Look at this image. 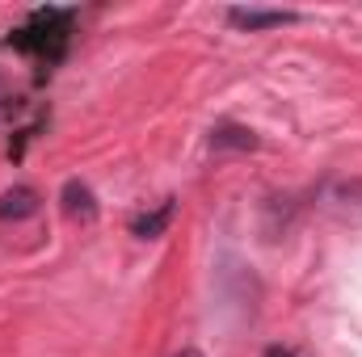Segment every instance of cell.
<instances>
[{"label": "cell", "mask_w": 362, "mask_h": 357, "mask_svg": "<svg viewBox=\"0 0 362 357\" xmlns=\"http://www.w3.org/2000/svg\"><path fill=\"white\" fill-rule=\"evenodd\" d=\"M173 357H202L198 349H181V353H173Z\"/></svg>", "instance_id": "8"}, {"label": "cell", "mask_w": 362, "mask_h": 357, "mask_svg": "<svg viewBox=\"0 0 362 357\" xmlns=\"http://www.w3.org/2000/svg\"><path fill=\"white\" fill-rule=\"evenodd\" d=\"M228 21L236 30H274V25L299 21V13H291V8H228Z\"/></svg>", "instance_id": "3"}, {"label": "cell", "mask_w": 362, "mask_h": 357, "mask_svg": "<svg viewBox=\"0 0 362 357\" xmlns=\"http://www.w3.org/2000/svg\"><path fill=\"white\" fill-rule=\"evenodd\" d=\"M30 214H38V189H30V185H13V189H4L0 193V219H30Z\"/></svg>", "instance_id": "6"}, {"label": "cell", "mask_w": 362, "mask_h": 357, "mask_svg": "<svg viewBox=\"0 0 362 357\" xmlns=\"http://www.w3.org/2000/svg\"><path fill=\"white\" fill-rule=\"evenodd\" d=\"M266 357H299V353H295V349H286V345H270Z\"/></svg>", "instance_id": "7"}, {"label": "cell", "mask_w": 362, "mask_h": 357, "mask_svg": "<svg viewBox=\"0 0 362 357\" xmlns=\"http://www.w3.org/2000/svg\"><path fill=\"white\" fill-rule=\"evenodd\" d=\"M211 147L215 152H257L262 139L240 122H219V126H211Z\"/></svg>", "instance_id": "4"}, {"label": "cell", "mask_w": 362, "mask_h": 357, "mask_svg": "<svg viewBox=\"0 0 362 357\" xmlns=\"http://www.w3.org/2000/svg\"><path fill=\"white\" fill-rule=\"evenodd\" d=\"M59 202H64V214L68 219H76V223H97V198H93V189L85 181H64V189H59Z\"/></svg>", "instance_id": "2"}, {"label": "cell", "mask_w": 362, "mask_h": 357, "mask_svg": "<svg viewBox=\"0 0 362 357\" xmlns=\"http://www.w3.org/2000/svg\"><path fill=\"white\" fill-rule=\"evenodd\" d=\"M72 21H76V8H34L30 17H25V25L21 30H13V38H8V47H17V51H25V55H34L38 63H59L64 55H68V38H72Z\"/></svg>", "instance_id": "1"}, {"label": "cell", "mask_w": 362, "mask_h": 357, "mask_svg": "<svg viewBox=\"0 0 362 357\" xmlns=\"http://www.w3.org/2000/svg\"><path fill=\"white\" fill-rule=\"evenodd\" d=\"M173 214H177V198H165L156 210H144L135 223H131V231L139 236V240H160L165 231H169V223H173Z\"/></svg>", "instance_id": "5"}]
</instances>
